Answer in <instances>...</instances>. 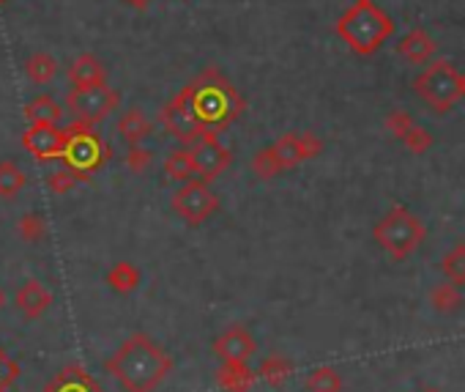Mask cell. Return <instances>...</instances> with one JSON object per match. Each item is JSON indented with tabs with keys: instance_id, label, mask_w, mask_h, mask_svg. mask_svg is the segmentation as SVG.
Returning a JSON list of instances; mask_svg holds the SVG:
<instances>
[{
	"instance_id": "obj_1",
	"label": "cell",
	"mask_w": 465,
	"mask_h": 392,
	"mask_svg": "<svg viewBox=\"0 0 465 392\" xmlns=\"http://www.w3.org/2000/svg\"><path fill=\"white\" fill-rule=\"evenodd\" d=\"M104 368L115 376L123 392H153L170 376L173 359L157 340H150L145 332H134L118 346Z\"/></svg>"
},
{
	"instance_id": "obj_2",
	"label": "cell",
	"mask_w": 465,
	"mask_h": 392,
	"mask_svg": "<svg viewBox=\"0 0 465 392\" xmlns=\"http://www.w3.org/2000/svg\"><path fill=\"white\" fill-rule=\"evenodd\" d=\"M192 110L206 129V135H219L228 123H233L247 110V102L225 74H219L217 69H206L192 80Z\"/></svg>"
},
{
	"instance_id": "obj_3",
	"label": "cell",
	"mask_w": 465,
	"mask_h": 392,
	"mask_svg": "<svg viewBox=\"0 0 465 392\" xmlns=\"http://www.w3.org/2000/svg\"><path fill=\"white\" fill-rule=\"evenodd\" d=\"M334 31L356 55L367 58V55H375L394 36V20L375 4V0H354L340 15Z\"/></svg>"
},
{
	"instance_id": "obj_4",
	"label": "cell",
	"mask_w": 465,
	"mask_h": 392,
	"mask_svg": "<svg viewBox=\"0 0 465 392\" xmlns=\"http://www.w3.org/2000/svg\"><path fill=\"white\" fill-rule=\"evenodd\" d=\"M427 236V228L421 225V220L408 211L405 206H394L389 209L373 228V239L378 241V247L392 255L394 260H405L411 258L421 241Z\"/></svg>"
},
{
	"instance_id": "obj_5",
	"label": "cell",
	"mask_w": 465,
	"mask_h": 392,
	"mask_svg": "<svg viewBox=\"0 0 465 392\" xmlns=\"http://www.w3.org/2000/svg\"><path fill=\"white\" fill-rule=\"evenodd\" d=\"M413 91L432 113L443 115L462 99V72L443 58H432L413 80Z\"/></svg>"
},
{
	"instance_id": "obj_6",
	"label": "cell",
	"mask_w": 465,
	"mask_h": 392,
	"mask_svg": "<svg viewBox=\"0 0 465 392\" xmlns=\"http://www.w3.org/2000/svg\"><path fill=\"white\" fill-rule=\"evenodd\" d=\"M69 132V141H66V149H63V162L69 171H74L80 179L96 173L104 162H107V146L104 141L91 132V123L85 121H77L72 126H66Z\"/></svg>"
},
{
	"instance_id": "obj_7",
	"label": "cell",
	"mask_w": 465,
	"mask_h": 392,
	"mask_svg": "<svg viewBox=\"0 0 465 392\" xmlns=\"http://www.w3.org/2000/svg\"><path fill=\"white\" fill-rule=\"evenodd\" d=\"M162 126L168 129V135L176 138L184 146H192L195 141H200L206 135V129L200 126V121L195 118L192 110V83H187L160 113Z\"/></svg>"
},
{
	"instance_id": "obj_8",
	"label": "cell",
	"mask_w": 465,
	"mask_h": 392,
	"mask_svg": "<svg viewBox=\"0 0 465 392\" xmlns=\"http://www.w3.org/2000/svg\"><path fill=\"white\" fill-rule=\"evenodd\" d=\"M170 206H173V211H176L181 220H187L189 225H198V222H206L211 214L219 211V198H217V192L208 187V181H203V179H189V181H184V184L173 192Z\"/></svg>"
},
{
	"instance_id": "obj_9",
	"label": "cell",
	"mask_w": 465,
	"mask_h": 392,
	"mask_svg": "<svg viewBox=\"0 0 465 392\" xmlns=\"http://www.w3.org/2000/svg\"><path fill=\"white\" fill-rule=\"evenodd\" d=\"M121 104V93L115 88L104 85H88V88H72L66 93V107L69 113L77 115V121L85 123H96L102 118H107L112 110H118Z\"/></svg>"
},
{
	"instance_id": "obj_10",
	"label": "cell",
	"mask_w": 465,
	"mask_h": 392,
	"mask_svg": "<svg viewBox=\"0 0 465 392\" xmlns=\"http://www.w3.org/2000/svg\"><path fill=\"white\" fill-rule=\"evenodd\" d=\"M187 149L192 157L195 179L214 181L217 176H222L233 165V152L219 141V135H203L200 141H195Z\"/></svg>"
},
{
	"instance_id": "obj_11",
	"label": "cell",
	"mask_w": 465,
	"mask_h": 392,
	"mask_svg": "<svg viewBox=\"0 0 465 392\" xmlns=\"http://www.w3.org/2000/svg\"><path fill=\"white\" fill-rule=\"evenodd\" d=\"M66 141L69 132L61 123H28V129L23 132V149L39 162L61 160Z\"/></svg>"
},
{
	"instance_id": "obj_12",
	"label": "cell",
	"mask_w": 465,
	"mask_h": 392,
	"mask_svg": "<svg viewBox=\"0 0 465 392\" xmlns=\"http://www.w3.org/2000/svg\"><path fill=\"white\" fill-rule=\"evenodd\" d=\"M268 149L276 157L279 168L287 171V168H295V165H301L306 160L321 157L324 149H326V143L315 132H287L279 141H274Z\"/></svg>"
},
{
	"instance_id": "obj_13",
	"label": "cell",
	"mask_w": 465,
	"mask_h": 392,
	"mask_svg": "<svg viewBox=\"0 0 465 392\" xmlns=\"http://www.w3.org/2000/svg\"><path fill=\"white\" fill-rule=\"evenodd\" d=\"M214 351L222 362H247L249 357H255L257 351V343L252 338L249 329L244 327H230L228 332H222L217 340H214Z\"/></svg>"
},
{
	"instance_id": "obj_14",
	"label": "cell",
	"mask_w": 465,
	"mask_h": 392,
	"mask_svg": "<svg viewBox=\"0 0 465 392\" xmlns=\"http://www.w3.org/2000/svg\"><path fill=\"white\" fill-rule=\"evenodd\" d=\"M15 308L23 318L36 321L53 308V291L42 280H25L15 294Z\"/></svg>"
},
{
	"instance_id": "obj_15",
	"label": "cell",
	"mask_w": 465,
	"mask_h": 392,
	"mask_svg": "<svg viewBox=\"0 0 465 392\" xmlns=\"http://www.w3.org/2000/svg\"><path fill=\"white\" fill-rule=\"evenodd\" d=\"M397 53L408 61V64H416V66H424L435 58V39L421 31V28H413L408 31L400 44H397Z\"/></svg>"
},
{
	"instance_id": "obj_16",
	"label": "cell",
	"mask_w": 465,
	"mask_h": 392,
	"mask_svg": "<svg viewBox=\"0 0 465 392\" xmlns=\"http://www.w3.org/2000/svg\"><path fill=\"white\" fill-rule=\"evenodd\" d=\"M69 83L74 88H88V85H104L107 83V69L104 64L91 55V53H82L77 55L72 64H69Z\"/></svg>"
},
{
	"instance_id": "obj_17",
	"label": "cell",
	"mask_w": 465,
	"mask_h": 392,
	"mask_svg": "<svg viewBox=\"0 0 465 392\" xmlns=\"http://www.w3.org/2000/svg\"><path fill=\"white\" fill-rule=\"evenodd\" d=\"M44 392H104V389H102L99 381H96L91 373H85L80 365H69V368H63V370L44 387Z\"/></svg>"
},
{
	"instance_id": "obj_18",
	"label": "cell",
	"mask_w": 465,
	"mask_h": 392,
	"mask_svg": "<svg viewBox=\"0 0 465 392\" xmlns=\"http://www.w3.org/2000/svg\"><path fill=\"white\" fill-rule=\"evenodd\" d=\"M118 138L123 141V143H129V146H140V143H145L148 138H150V132H153V123H150V118L140 110V107H134V110H126L121 118H118Z\"/></svg>"
},
{
	"instance_id": "obj_19",
	"label": "cell",
	"mask_w": 465,
	"mask_h": 392,
	"mask_svg": "<svg viewBox=\"0 0 465 392\" xmlns=\"http://www.w3.org/2000/svg\"><path fill=\"white\" fill-rule=\"evenodd\" d=\"M257 381V373L247 362H222L217 370V384L225 392H249Z\"/></svg>"
},
{
	"instance_id": "obj_20",
	"label": "cell",
	"mask_w": 465,
	"mask_h": 392,
	"mask_svg": "<svg viewBox=\"0 0 465 392\" xmlns=\"http://www.w3.org/2000/svg\"><path fill=\"white\" fill-rule=\"evenodd\" d=\"M25 118H28V123H61L63 107L53 96L39 93L36 99H31L25 104Z\"/></svg>"
},
{
	"instance_id": "obj_21",
	"label": "cell",
	"mask_w": 465,
	"mask_h": 392,
	"mask_svg": "<svg viewBox=\"0 0 465 392\" xmlns=\"http://www.w3.org/2000/svg\"><path fill=\"white\" fill-rule=\"evenodd\" d=\"M58 72H61V66L50 53H34L25 61V74L34 85H50L58 77Z\"/></svg>"
},
{
	"instance_id": "obj_22",
	"label": "cell",
	"mask_w": 465,
	"mask_h": 392,
	"mask_svg": "<svg viewBox=\"0 0 465 392\" xmlns=\"http://www.w3.org/2000/svg\"><path fill=\"white\" fill-rule=\"evenodd\" d=\"M140 270L134 264H129V260H121V264H115L110 272H107V286L115 291V294H131L140 289Z\"/></svg>"
},
{
	"instance_id": "obj_23",
	"label": "cell",
	"mask_w": 465,
	"mask_h": 392,
	"mask_svg": "<svg viewBox=\"0 0 465 392\" xmlns=\"http://www.w3.org/2000/svg\"><path fill=\"white\" fill-rule=\"evenodd\" d=\"M257 378H263L266 384L271 387H282L287 384V378L293 376V362L287 357H279V354H271L260 362V368L255 370Z\"/></svg>"
},
{
	"instance_id": "obj_24",
	"label": "cell",
	"mask_w": 465,
	"mask_h": 392,
	"mask_svg": "<svg viewBox=\"0 0 465 392\" xmlns=\"http://www.w3.org/2000/svg\"><path fill=\"white\" fill-rule=\"evenodd\" d=\"M304 387H306V392H343V376L337 368L324 365L306 376Z\"/></svg>"
},
{
	"instance_id": "obj_25",
	"label": "cell",
	"mask_w": 465,
	"mask_h": 392,
	"mask_svg": "<svg viewBox=\"0 0 465 392\" xmlns=\"http://www.w3.org/2000/svg\"><path fill=\"white\" fill-rule=\"evenodd\" d=\"M28 184V176L23 173V168L12 160L0 162V198H17Z\"/></svg>"
},
{
	"instance_id": "obj_26",
	"label": "cell",
	"mask_w": 465,
	"mask_h": 392,
	"mask_svg": "<svg viewBox=\"0 0 465 392\" xmlns=\"http://www.w3.org/2000/svg\"><path fill=\"white\" fill-rule=\"evenodd\" d=\"M430 305L438 310V313H454L462 308V294H460V286L443 280L438 286L430 289Z\"/></svg>"
},
{
	"instance_id": "obj_27",
	"label": "cell",
	"mask_w": 465,
	"mask_h": 392,
	"mask_svg": "<svg viewBox=\"0 0 465 392\" xmlns=\"http://www.w3.org/2000/svg\"><path fill=\"white\" fill-rule=\"evenodd\" d=\"M441 272H443V280H449L454 286H465V241L454 244L441 258Z\"/></svg>"
},
{
	"instance_id": "obj_28",
	"label": "cell",
	"mask_w": 465,
	"mask_h": 392,
	"mask_svg": "<svg viewBox=\"0 0 465 392\" xmlns=\"http://www.w3.org/2000/svg\"><path fill=\"white\" fill-rule=\"evenodd\" d=\"M165 176L173 179V181H189L195 179V168H192V157H189V149H173L165 160Z\"/></svg>"
},
{
	"instance_id": "obj_29",
	"label": "cell",
	"mask_w": 465,
	"mask_h": 392,
	"mask_svg": "<svg viewBox=\"0 0 465 392\" xmlns=\"http://www.w3.org/2000/svg\"><path fill=\"white\" fill-rule=\"evenodd\" d=\"M17 233L28 241V244H39L47 236V220L39 211H28L20 217L17 222Z\"/></svg>"
},
{
	"instance_id": "obj_30",
	"label": "cell",
	"mask_w": 465,
	"mask_h": 392,
	"mask_svg": "<svg viewBox=\"0 0 465 392\" xmlns=\"http://www.w3.org/2000/svg\"><path fill=\"white\" fill-rule=\"evenodd\" d=\"M252 173H255L257 179H274V176L282 173V168H279V162H276V157L271 154L268 146L260 149V152L252 157Z\"/></svg>"
},
{
	"instance_id": "obj_31",
	"label": "cell",
	"mask_w": 465,
	"mask_h": 392,
	"mask_svg": "<svg viewBox=\"0 0 465 392\" xmlns=\"http://www.w3.org/2000/svg\"><path fill=\"white\" fill-rule=\"evenodd\" d=\"M411 154H424V152H430L432 149V135L427 132V129L421 126V123H413L411 126V132L400 141Z\"/></svg>"
},
{
	"instance_id": "obj_32",
	"label": "cell",
	"mask_w": 465,
	"mask_h": 392,
	"mask_svg": "<svg viewBox=\"0 0 465 392\" xmlns=\"http://www.w3.org/2000/svg\"><path fill=\"white\" fill-rule=\"evenodd\" d=\"M413 123H416V118H413L408 110H400V107L392 110V113L386 115V129H389V132H392L397 141H402V138L411 132V126H413Z\"/></svg>"
},
{
	"instance_id": "obj_33",
	"label": "cell",
	"mask_w": 465,
	"mask_h": 392,
	"mask_svg": "<svg viewBox=\"0 0 465 392\" xmlns=\"http://www.w3.org/2000/svg\"><path fill=\"white\" fill-rule=\"evenodd\" d=\"M77 181H80V176H77L74 171L63 168V171H55V173H50V179H47V187H50L55 195H66V192H72V190L77 187Z\"/></svg>"
},
{
	"instance_id": "obj_34",
	"label": "cell",
	"mask_w": 465,
	"mask_h": 392,
	"mask_svg": "<svg viewBox=\"0 0 465 392\" xmlns=\"http://www.w3.org/2000/svg\"><path fill=\"white\" fill-rule=\"evenodd\" d=\"M150 162H153V154L148 149H142V143L140 146H129V152H126V168L131 173H137V176L145 173L150 168Z\"/></svg>"
},
{
	"instance_id": "obj_35",
	"label": "cell",
	"mask_w": 465,
	"mask_h": 392,
	"mask_svg": "<svg viewBox=\"0 0 465 392\" xmlns=\"http://www.w3.org/2000/svg\"><path fill=\"white\" fill-rule=\"evenodd\" d=\"M20 376V365L6 354V348L0 346V392H6Z\"/></svg>"
},
{
	"instance_id": "obj_36",
	"label": "cell",
	"mask_w": 465,
	"mask_h": 392,
	"mask_svg": "<svg viewBox=\"0 0 465 392\" xmlns=\"http://www.w3.org/2000/svg\"><path fill=\"white\" fill-rule=\"evenodd\" d=\"M121 4L123 6H129V9H137V12H145L150 4H153V0H121Z\"/></svg>"
},
{
	"instance_id": "obj_37",
	"label": "cell",
	"mask_w": 465,
	"mask_h": 392,
	"mask_svg": "<svg viewBox=\"0 0 465 392\" xmlns=\"http://www.w3.org/2000/svg\"><path fill=\"white\" fill-rule=\"evenodd\" d=\"M4 308H6V291L0 289V310H4Z\"/></svg>"
},
{
	"instance_id": "obj_38",
	"label": "cell",
	"mask_w": 465,
	"mask_h": 392,
	"mask_svg": "<svg viewBox=\"0 0 465 392\" xmlns=\"http://www.w3.org/2000/svg\"><path fill=\"white\" fill-rule=\"evenodd\" d=\"M462 99H465V72H462Z\"/></svg>"
},
{
	"instance_id": "obj_39",
	"label": "cell",
	"mask_w": 465,
	"mask_h": 392,
	"mask_svg": "<svg viewBox=\"0 0 465 392\" xmlns=\"http://www.w3.org/2000/svg\"><path fill=\"white\" fill-rule=\"evenodd\" d=\"M421 392H441V389H421Z\"/></svg>"
},
{
	"instance_id": "obj_40",
	"label": "cell",
	"mask_w": 465,
	"mask_h": 392,
	"mask_svg": "<svg viewBox=\"0 0 465 392\" xmlns=\"http://www.w3.org/2000/svg\"><path fill=\"white\" fill-rule=\"evenodd\" d=\"M4 4H6V0H0V6H4Z\"/></svg>"
}]
</instances>
